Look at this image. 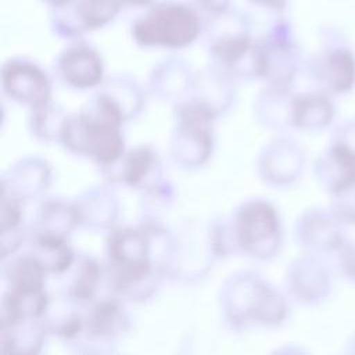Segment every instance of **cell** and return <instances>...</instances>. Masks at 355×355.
<instances>
[{
  "mask_svg": "<svg viewBox=\"0 0 355 355\" xmlns=\"http://www.w3.org/2000/svg\"><path fill=\"white\" fill-rule=\"evenodd\" d=\"M123 122L116 105L97 92L78 114L68 116L61 143L71 153L108 168L123 155Z\"/></svg>",
  "mask_w": 355,
  "mask_h": 355,
  "instance_id": "cell-1",
  "label": "cell"
},
{
  "mask_svg": "<svg viewBox=\"0 0 355 355\" xmlns=\"http://www.w3.org/2000/svg\"><path fill=\"white\" fill-rule=\"evenodd\" d=\"M202 28L197 6L183 0H161L135 18L130 35L136 44L146 49H183L198 39Z\"/></svg>",
  "mask_w": 355,
  "mask_h": 355,
  "instance_id": "cell-2",
  "label": "cell"
},
{
  "mask_svg": "<svg viewBox=\"0 0 355 355\" xmlns=\"http://www.w3.org/2000/svg\"><path fill=\"white\" fill-rule=\"evenodd\" d=\"M220 306L226 320L236 329L250 323L277 324L287 313L284 298L251 272L237 273L225 283Z\"/></svg>",
  "mask_w": 355,
  "mask_h": 355,
  "instance_id": "cell-3",
  "label": "cell"
},
{
  "mask_svg": "<svg viewBox=\"0 0 355 355\" xmlns=\"http://www.w3.org/2000/svg\"><path fill=\"white\" fill-rule=\"evenodd\" d=\"M215 26L208 37V54L214 65L232 78H258L255 43L248 19L232 10L214 17Z\"/></svg>",
  "mask_w": 355,
  "mask_h": 355,
  "instance_id": "cell-4",
  "label": "cell"
},
{
  "mask_svg": "<svg viewBox=\"0 0 355 355\" xmlns=\"http://www.w3.org/2000/svg\"><path fill=\"white\" fill-rule=\"evenodd\" d=\"M176 116L171 140L172 158L183 168H198L212 153V121L216 115L189 97L178 103Z\"/></svg>",
  "mask_w": 355,
  "mask_h": 355,
  "instance_id": "cell-5",
  "label": "cell"
},
{
  "mask_svg": "<svg viewBox=\"0 0 355 355\" xmlns=\"http://www.w3.org/2000/svg\"><path fill=\"white\" fill-rule=\"evenodd\" d=\"M237 250L259 259L276 255L280 247V220L273 205L263 200L244 202L233 216Z\"/></svg>",
  "mask_w": 355,
  "mask_h": 355,
  "instance_id": "cell-6",
  "label": "cell"
},
{
  "mask_svg": "<svg viewBox=\"0 0 355 355\" xmlns=\"http://www.w3.org/2000/svg\"><path fill=\"white\" fill-rule=\"evenodd\" d=\"M300 53L291 25L277 15L268 32L255 43L257 76L266 79L270 86L286 87L298 71Z\"/></svg>",
  "mask_w": 355,
  "mask_h": 355,
  "instance_id": "cell-7",
  "label": "cell"
},
{
  "mask_svg": "<svg viewBox=\"0 0 355 355\" xmlns=\"http://www.w3.org/2000/svg\"><path fill=\"white\" fill-rule=\"evenodd\" d=\"M1 85L11 100L31 110L47 105L51 100V83L47 73L26 58H11L4 62Z\"/></svg>",
  "mask_w": 355,
  "mask_h": 355,
  "instance_id": "cell-8",
  "label": "cell"
},
{
  "mask_svg": "<svg viewBox=\"0 0 355 355\" xmlns=\"http://www.w3.org/2000/svg\"><path fill=\"white\" fill-rule=\"evenodd\" d=\"M122 10L121 0H73L67 6L55 7L54 21L61 33L79 39L86 32L111 24Z\"/></svg>",
  "mask_w": 355,
  "mask_h": 355,
  "instance_id": "cell-9",
  "label": "cell"
},
{
  "mask_svg": "<svg viewBox=\"0 0 355 355\" xmlns=\"http://www.w3.org/2000/svg\"><path fill=\"white\" fill-rule=\"evenodd\" d=\"M129 329V318L116 298L90 302L83 313V329L76 345H112Z\"/></svg>",
  "mask_w": 355,
  "mask_h": 355,
  "instance_id": "cell-10",
  "label": "cell"
},
{
  "mask_svg": "<svg viewBox=\"0 0 355 355\" xmlns=\"http://www.w3.org/2000/svg\"><path fill=\"white\" fill-rule=\"evenodd\" d=\"M57 73L65 85L78 90H86L103 83L104 62L94 47L76 40L60 53Z\"/></svg>",
  "mask_w": 355,
  "mask_h": 355,
  "instance_id": "cell-11",
  "label": "cell"
},
{
  "mask_svg": "<svg viewBox=\"0 0 355 355\" xmlns=\"http://www.w3.org/2000/svg\"><path fill=\"white\" fill-rule=\"evenodd\" d=\"M111 166H118L114 180L123 182L126 186L140 190L146 196L159 193L169 187V184L162 180L161 162L151 147H137L123 154L121 159Z\"/></svg>",
  "mask_w": 355,
  "mask_h": 355,
  "instance_id": "cell-12",
  "label": "cell"
},
{
  "mask_svg": "<svg viewBox=\"0 0 355 355\" xmlns=\"http://www.w3.org/2000/svg\"><path fill=\"white\" fill-rule=\"evenodd\" d=\"M49 164L37 157H28L14 164L1 179V194L28 201L42 194L50 184Z\"/></svg>",
  "mask_w": 355,
  "mask_h": 355,
  "instance_id": "cell-13",
  "label": "cell"
},
{
  "mask_svg": "<svg viewBox=\"0 0 355 355\" xmlns=\"http://www.w3.org/2000/svg\"><path fill=\"white\" fill-rule=\"evenodd\" d=\"M197 73L180 58H168L157 64L150 75V90L166 101L180 103L190 96Z\"/></svg>",
  "mask_w": 355,
  "mask_h": 355,
  "instance_id": "cell-14",
  "label": "cell"
},
{
  "mask_svg": "<svg viewBox=\"0 0 355 355\" xmlns=\"http://www.w3.org/2000/svg\"><path fill=\"white\" fill-rule=\"evenodd\" d=\"M49 305L44 287H7L1 301V323L44 319Z\"/></svg>",
  "mask_w": 355,
  "mask_h": 355,
  "instance_id": "cell-15",
  "label": "cell"
},
{
  "mask_svg": "<svg viewBox=\"0 0 355 355\" xmlns=\"http://www.w3.org/2000/svg\"><path fill=\"white\" fill-rule=\"evenodd\" d=\"M75 205L79 215V225L92 230H103L112 226L119 212L114 191L104 186L87 190Z\"/></svg>",
  "mask_w": 355,
  "mask_h": 355,
  "instance_id": "cell-16",
  "label": "cell"
},
{
  "mask_svg": "<svg viewBox=\"0 0 355 355\" xmlns=\"http://www.w3.org/2000/svg\"><path fill=\"white\" fill-rule=\"evenodd\" d=\"M189 97L205 105L218 116L232 104V76L223 69L212 65L196 76L194 87Z\"/></svg>",
  "mask_w": 355,
  "mask_h": 355,
  "instance_id": "cell-17",
  "label": "cell"
},
{
  "mask_svg": "<svg viewBox=\"0 0 355 355\" xmlns=\"http://www.w3.org/2000/svg\"><path fill=\"white\" fill-rule=\"evenodd\" d=\"M301 165V153L284 140L272 143L259 158L262 178L273 184H284L295 179Z\"/></svg>",
  "mask_w": 355,
  "mask_h": 355,
  "instance_id": "cell-18",
  "label": "cell"
},
{
  "mask_svg": "<svg viewBox=\"0 0 355 355\" xmlns=\"http://www.w3.org/2000/svg\"><path fill=\"white\" fill-rule=\"evenodd\" d=\"M65 273V298L75 305H89L101 282V268L97 261L89 255H80Z\"/></svg>",
  "mask_w": 355,
  "mask_h": 355,
  "instance_id": "cell-19",
  "label": "cell"
},
{
  "mask_svg": "<svg viewBox=\"0 0 355 355\" xmlns=\"http://www.w3.org/2000/svg\"><path fill=\"white\" fill-rule=\"evenodd\" d=\"M49 330L46 319L1 323V348L4 352H37Z\"/></svg>",
  "mask_w": 355,
  "mask_h": 355,
  "instance_id": "cell-20",
  "label": "cell"
},
{
  "mask_svg": "<svg viewBox=\"0 0 355 355\" xmlns=\"http://www.w3.org/2000/svg\"><path fill=\"white\" fill-rule=\"evenodd\" d=\"M79 225V215L75 202L64 200H47L37 209L32 233L54 234L67 237Z\"/></svg>",
  "mask_w": 355,
  "mask_h": 355,
  "instance_id": "cell-21",
  "label": "cell"
},
{
  "mask_svg": "<svg viewBox=\"0 0 355 355\" xmlns=\"http://www.w3.org/2000/svg\"><path fill=\"white\" fill-rule=\"evenodd\" d=\"M31 254L42 263L46 272L64 275L75 262V254L65 237L32 233Z\"/></svg>",
  "mask_w": 355,
  "mask_h": 355,
  "instance_id": "cell-22",
  "label": "cell"
},
{
  "mask_svg": "<svg viewBox=\"0 0 355 355\" xmlns=\"http://www.w3.org/2000/svg\"><path fill=\"white\" fill-rule=\"evenodd\" d=\"M98 92L116 105L125 121L136 116L144 104L140 85L129 75H114L104 79Z\"/></svg>",
  "mask_w": 355,
  "mask_h": 355,
  "instance_id": "cell-23",
  "label": "cell"
},
{
  "mask_svg": "<svg viewBox=\"0 0 355 355\" xmlns=\"http://www.w3.org/2000/svg\"><path fill=\"white\" fill-rule=\"evenodd\" d=\"M334 114L331 103L320 94H302L291 101L290 122L302 129H319L330 123Z\"/></svg>",
  "mask_w": 355,
  "mask_h": 355,
  "instance_id": "cell-24",
  "label": "cell"
},
{
  "mask_svg": "<svg viewBox=\"0 0 355 355\" xmlns=\"http://www.w3.org/2000/svg\"><path fill=\"white\" fill-rule=\"evenodd\" d=\"M327 183L333 193L343 194L355 184V151L344 144L337 143L327 154L324 165Z\"/></svg>",
  "mask_w": 355,
  "mask_h": 355,
  "instance_id": "cell-25",
  "label": "cell"
},
{
  "mask_svg": "<svg viewBox=\"0 0 355 355\" xmlns=\"http://www.w3.org/2000/svg\"><path fill=\"white\" fill-rule=\"evenodd\" d=\"M322 75L334 92H347L355 82V57L345 47H336L326 53L320 64Z\"/></svg>",
  "mask_w": 355,
  "mask_h": 355,
  "instance_id": "cell-26",
  "label": "cell"
},
{
  "mask_svg": "<svg viewBox=\"0 0 355 355\" xmlns=\"http://www.w3.org/2000/svg\"><path fill=\"white\" fill-rule=\"evenodd\" d=\"M31 111L32 114L29 118V126L32 135L46 143H61L68 119V115L64 112V110L49 103L47 105Z\"/></svg>",
  "mask_w": 355,
  "mask_h": 355,
  "instance_id": "cell-27",
  "label": "cell"
},
{
  "mask_svg": "<svg viewBox=\"0 0 355 355\" xmlns=\"http://www.w3.org/2000/svg\"><path fill=\"white\" fill-rule=\"evenodd\" d=\"M251 4L270 11L276 15H282L288 4V0H248Z\"/></svg>",
  "mask_w": 355,
  "mask_h": 355,
  "instance_id": "cell-28",
  "label": "cell"
},
{
  "mask_svg": "<svg viewBox=\"0 0 355 355\" xmlns=\"http://www.w3.org/2000/svg\"><path fill=\"white\" fill-rule=\"evenodd\" d=\"M123 7L129 8H147L154 4L157 0H121Z\"/></svg>",
  "mask_w": 355,
  "mask_h": 355,
  "instance_id": "cell-29",
  "label": "cell"
},
{
  "mask_svg": "<svg viewBox=\"0 0 355 355\" xmlns=\"http://www.w3.org/2000/svg\"><path fill=\"white\" fill-rule=\"evenodd\" d=\"M43 3H46L50 8H55V7H62L67 6L69 3H72L73 0H42Z\"/></svg>",
  "mask_w": 355,
  "mask_h": 355,
  "instance_id": "cell-30",
  "label": "cell"
},
{
  "mask_svg": "<svg viewBox=\"0 0 355 355\" xmlns=\"http://www.w3.org/2000/svg\"><path fill=\"white\" fill-rule=\"evenodd\" d=\"M352 269H354V272H355V261H354V263H352Z\"/></svg>",
  "mask_w": 355,
  "mask_h": 355,
  "instance_id": "cell-31",
  "label": "cell"
}]
</instances>
